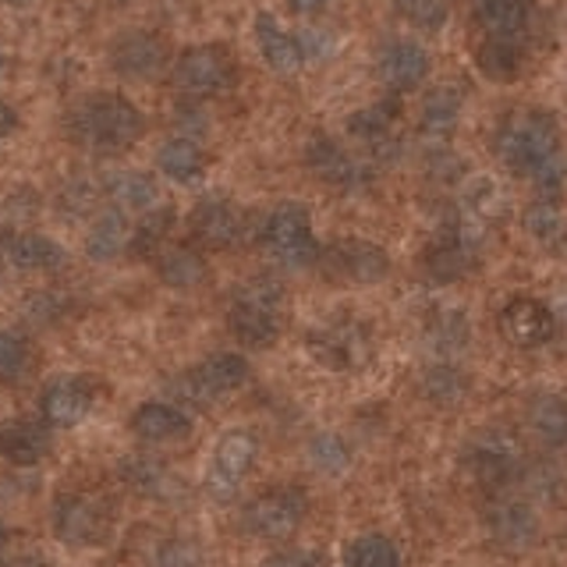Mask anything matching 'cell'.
Instances as JSON below:
<instances>
[{"label": "cell", "instance_id": "obj_6", "mask_svg": "<svg viewBox=\"0 0 567 567\" xmlns=\"http://www.w3.org/2000/svg\"><path fill=\"white\" fill-rule=\"evenodd\" d=\"M53 536L75 549L103 546L114 536V507L96 493H64L53 504Z\"/></svg>", "mask_w": 567, "mask_h": 567}, {"label": "cell", "instance_id": "obj_3", "mask_svg": "<svg viewBox=\"0 0 567 567\" xmlns=\"http://www.w3.org/2000/svg\"><path fill=\"white\" fill-rule=\"evenodd\" d=\"M284 323V288L274 277H252L235 288L227 306V330L241 348H270Z\"/></svg>", "mask_w": 567, "mask_h": 567}, {"label": "cell", "instance_id": "obj_20", "mask_svg": "<svg viewBox=\"0 0 567 567\" xmlns=\"http://www.w3.org/2000/svg\"><path fill=\"white\" fill-rule=\"evenodd\" d=\"M192 235L199 245L217 248V252L235 248L245 235L241 209L230 199H224V195H209V199H203L192 213Z\"/></svg>", "mask_w": 567, "mask_h": 567}, {"label": "cell", "instance_id": "obj_32", "mask_svg": "<svg viewBox=\"0 0 567 567\" xmlns=\"http://www.w3.org/2000/svg\"><path fill=\"white\" fill-rule=\"evenodd\" d=\"M486 525L501 543L507 546H522L532 539L536 532V522H532V511L522 501H511V496H496L486 511Z\"/></svg>", "mask_w": 567, "mask_h": 567}, {"label": "cell", "instance_id": "obj_26", "mask_svg": "<svg viewBox=\"0 0 567 567\" xmlns=\"http://www.w3.org/2000/svg\"><path fill=\"white\" fill-rule=\"evenodd\" d=\"M461 111H465V89H461V85L443 82V85L430 89V96L422 100V114H419L422 135L447 138L457 128Z\"/></svg>", "mask_w": 567, "mask_h": 567}, {"label": "cell", "instance_id": "obj_4", "mask_svg": "<svg viewBox=\"0 0 567 567\" xmlns=\"http://www.w3.org/2000/svg\"><path fill=\"white\" fill-rule=\"evenodd\" d=\"M259 245L284 270H301L319 259V241L312 230V213L301 203H280L266 213L259 227Z\"/></svg>", "mask_w": 567, "mask_h": 567}, {"label": "cell", "instance_id": "obj_39", "mask_svg": "<svg viewBox=\"0 0 567 567\" xmlns=\"http://www.w3.org/2000/svg\"><path fill=\"white\" fill-rule=\"evenodd\" d=\"M394 8L408 25L422 32H440L451 18L447 0H394Z\"/></svg>", "mask_w": 567, "mask_h": 567}, {"label": "cell", "instance_id": "obj_28", "mask_svg": "<svg viewBox=\"0 0 567 567\" xmlns=\"http://www.w3.org/2000/svg\"><path fill=\"white\" fill-rule=\"evenodd\" d=\"M525 419H528L532 436H536L543 447L549 451L567 447V398L549 394V390L546 394H536L528 401Z\"/></svg>", "mask_w": 567, "mask_h": 567}, {"label": "cell", "instance_id": "obj_48", "mask_svg": "<svg viewBox=\"0 0 567 567\" xmlns=\"http://www.w3.org/2000/svg\"><path fill=\"white\" fill-rule=\"evenodd\" d=\"M8 248H11V235H8V230H0V262L8 259Z\"/></svg>", "mask_w": 567, "mask_h": 567}, {"label": "cell", "instance_id": "obj_8", "mask_svg": "<svg viewBox=\"0 0 567 567\" xmlns=\"http://www.w3.org/2000/svg\"><path fill=\"white\" fill-rule=\"evenodd\" d=\"M248 383V362L235 351H220V354H209L199 365L185 369L182 377L174 380V394L182 401L192 404H213L227 394H235Z\"/></svg>", "mask_w": 567, "mask_h": 567}, {"label": "cell", "instance_id": "obj_13", "mask_svg": "<svg viewBox=\"0 0 567 567\" xmlns=\"http://www.w3.org/2000/svg\"><path fill=\"white\" fill-rule=\"evenodd\" d=\"M496 330H501L504 344L518 351H536L557 337V316L549 306H543L539 298L518 295L501 309V316H496Z\"/></svg>", "mask_w": 567, "mask_h": 567}, {"label": "cell", "instance_id": "obj_38", "mask_svg": "<svg viewBox=\"0 0 567 567\" xmlns=\"http://www.w3.org/2000/svg\"><path fill=\"white\" fill-rule=\"evenodd\" d=\"M32 369L29 337L14 330H0V383H18Z\"/></svg>", "mask_w": 567, "mask_h": 567}, {"label": "cell", "instance_id": "obj_42", "mask_svg": "<svg viewBox=\"0 0 567 567\" xmlns=\"http://www.w3.org/2000/svg\"><path fill=\"white\" fill-rule=\"evenodd\" d=\"M312 457H316V465L327 468V472H341L348 465V451L337 436H319L312 443Z\"/></svg>", "mask_w": 567, "mask_h": 567}, {"label": "cell", "instance_id": "obj_27", "mask_svg": "<svg viewBox=\"0 0 567 567\" xmlns=\"http://www.w3.org/2000/svg\"><path fill=\"white\" fill-rule=\"evenodd\" d=\"M156 167L164 171V177H171L174 185H199L206 177L209 159L199 142L177 135V138L164 142V150L156 153Z\"/></svg>", "mask_w": 567, "mask_h": 567}, {"label": "cell", "instance_id": "obj_37", "mask_svg": "<svg viewBox=\"0 0 567 567\" xmlns=\"http://www.w3.org/2000/svg\"><path fill=\"white\" fill-rule=\"evenodd\" d=\"M525 64V43L522 40H486L478 50V68L489 79H514Z\"/></svg>", "mask_w": 567, "mask_h": 567}, {"label": "cell", "instance_id": "obj_18", "mask_svg": "<svg viewBox=\"0 0 567 567\" xmlns=\"http://www.w3.org/2000/svg\"><path fill=\"white\" fill-rule=\"evenodd\" d=\"M96 380L93 377H58L43 386V419L53 430H71L89 419V412L96 408Z\"/></svg>", "mask_w": 567, "mask_h": 567}, {"label": "cell", "instance_id": "obj_29", "mask_svg": "<svg viewBox=\"0 0 567 567\" xmlns=\"http://www.w3.org/2000/svg\"><path fill=\"white\" fill-rule=\"evenodd\" d=\"M106 195L114 199V209L150 213L159 206V185L146 171H117L106 177Z\"/></svg>", "mask_w": 567, "mask_h": 567}, {"label": "cell", "instance_id": "obj_12", "mask_svg": "<svg viewBox=\"0 0 567 567\" xmlns=\"http://www.w3.org/2000/svg\"><path fill=\"white\" fill-rule=\"evenodd\" d=\"M106 64H111L114 75L128 82L156 79L167 64V43L153 29H124L106 47Z\"/></svg>", "mask_w": 567, "mask_h": 567}, {"label": "cell", "instance_id": "obj_23", "mask_svg": "<svg viewBox=\"0 0 567 567\" xmlns=\"http://www.w3.org/2000/svg\"><path fill=\"white\" fill-rule=\"evenodd\" d=\"M50 454V425L32 419L0 422V457L18 468H35Z\"/></svg>", "mask_w": 567, "mask_h": 567}, {"label": "cell", "instance_id": "obj_40", "mask_svg": "<svg viewBox=\"0 0 567 567\" xmlns=\"http://www.w3.org/2000/svg\"><path fill=\"white\" fill-rule=\"evenodd\" d=\"M425 394L440 404H451L465 394V377H461V369L454 365H433L425 372Z\"/></svg>", "mask_w": 567, "mask_h": 567}, {"label": "cell", "instance_id": "obj_25", "mask_svg": "<svg viewBox=\"0 0 567 567\" xmlns=\"http://www.w3.org/2000/svg\"><path fill=\"white\" fill-rule=\"evenodd\" d=\"M132 433L146 443H177L192 433V415L177 404L146 401L132 415Z\"/></svg>", "mask_w": 567, "mask_h": 567}, {"label": "cell", "instance_id": "obj_16", "mask_svg": "<svg viewBox=\"0 0 567 567\" xmlns=\"http://www.w3.org/2000/svg\"><path fill=\"white\" fill-rule=\"evenodd\" d=\"M306 167L319 177L323 185L337 192H362L372 182V171L359 156L348 153L341 142L330 135H312L306 146Z\"/></svg>", "mask_w": 567, "mask_h": 567}, {"label": "cell", "instance_id": "obj_17", "mask_svg": "<svg viewBox=\"0 0 567 567\" xmlns=\"http://www.w3.org/2000/svg\"><path fill=\"white\" fill-rule=\"evenodd\" d=\"M430 71H433L430 50L419 40H408V35L383 43L377 53V75L390 93H412V89H419L430 79Z\"/></svg>", "mask_w": 567, "mask_h": 567}, {"label": "cell", "instance_id": "obj_30", "mask_svg": "<svg viewBox=\"0 0 567 567\" xmlns=\"http://www.w3.org/2000/svg\"><path fill=\"white\" fill-rule=\"evenodd\" d=\"M128 235L132 230H128V220H124V213L114 206L103 209L85 235V256L96 259V262H111L124 252V248H128Z\"/></svg>", "mask_w": 567, "mask_h": 567}, {"label": "cell", "instance_id": "obj_35", "mask_svg": "<svg viewBox=\"0 0 567 567\" xmlns=\"http://www.w3.org/2000/svg\"><path fill=\"white\" fill-rule=\"evenodd\" d=\"M174 227V209L171 206H156L150 213H142L138 227L128 235V248L124 252L135 256V259H156L164 252V241Z\"/></svg>", "mask_w": 567, "mask_h": 567}, {"label": "cell", "instance_id": "obj_33", "mask_svg": "<svg viewBox=\"0 0 567 567\" xmlns=\"http://www.w3.org/2000/svg\"><path fill=\"white\" fill-rule=\"evenodd\" d=\"M156 270H159V280L174 291H192V288H199V284H206V277H209L206 259L195 252V248H171V252H159Z\"/></svg>", "mask_w": 567, "mask_h": 567}, {"label": "cell", "instance_id": "obj_34", "mask_svg": "<svg viewBox=\"0 0 567 567\" xmlns=\"http://www.w3.org/2000/svg\"><path fill=\"white\" fill-rule=\"evenodd\" d=\"M525 230L528 238L543 245V248H560L567 241V217L557 199H546V195H539L536 203H528L525 209Z\"/></svg>", "mask_w": 567, "mask_h": 567}, {"label": "cell", "instance_id": "obj_11", "mask_svg": "<svg viewBox=\"0 0 567 567\" xmlns=\"http://www.w3.org/2000/svg\"><path fill=\"white\" fill-rule=\"evenodd\" d=\"M256 454H259V440L248 433V430H230L217 451H213V461L206 468V493L209 501L217 504H230L238 496L245 475L252 472L256 465Z\"/></svg>", "mask_w": 567, "mask_h": 567}, {"label": "cell", "instance_id": "obj_22", "mask_svg": "<svg viewBox=\"0 0 567 567\" xmlns=\"http://www.w3.org/2000/svg\"><path fill=\"white\" fill-rule=\"evenodd\" d=\"M398 121H401V103L394 96H386V100L362 106V111H354L348 117V135L383 156L386 150L398 146V135H394Z\"/></svg>", "mask_w": 567, "mask_h": 567}, {"label": "cell", "instance_id": "obj_31", "mask_svg": "<svg viewBox=\"0 0 567 567\" xmlns=\"http://www.w3.org/2000/svg\"><path fill=\"white\" fill-rule=\"evenodd\" d=\"M8 259L25 274H50L68 262V252L47 235H18V238H11Z\"/></svg>", "mask_w": 567, "mask_h": 567}, {"label": "cell", "instance_id": "obj_9", "mask_svg": "<svg viewBox=\"0 0 567 567\" xmlns=\"http://www.w3.org/2000/svg\"><path fill=\"white\" fill-rule=\"evenodd\" d=\"M309 351L333 372H354L372 359V333L359 319L333 316L309 333Z\"/></svg>", "mask_w": 567, "mask_h": 567}, {"label": "cell", "instance_id": "obj_51", "mask_svg": "<svg viewBox=\"0 0 567 567\" xmlns=\"http://www.w3.org/2000/svg\"><path fill=\"white\" fill-rule=\"evenodd\" d=\"M0 75H4V53H0Z\"/></svg>", "mask_w": 567, "mask_h": 567}, {"label": "cell", "instance_id": "obj_36", "mask_svg": "<svg viewBox=\"0 0 567 567\" xmlns=\"http://www.w3.org/2000/svg\"><path fill=\"white\" fill-rule=\"evenodd\" d=\"M344 567H401V549L394 539L380 536V532H369V536L348 543Z\"/></svg>", "mask_w": 567, "mask_h": 567}, {"label": "cell", "instance_id": "obj_47", "mask_svg": "<svg viewBox=\"0 0 567 567\" xmlns=\"http://www.w3.org/2000/svg\"><path fill=\"white\" fill-rule=\"evenodd\" d=\"M0 567H50L43 557H14V560H0Z\"/></svg>", "mask_w": 567, "mask_h": 567}, {"label": "cell", "instance_id": "obj_49", "mask_svg": "<svg viewBox=\"0 0 567 567\" xmlns=\"http://www.w3.org/2000/svg\"><path fill=\"white\" fill-rule=\"evenodd\" d=\"M8 543H11L8 528H0V560H4V554H8Z\"/></svg>", "mask_w": 567, "mask_h": 567}, {"label": "cell", "instance_id": "obj_21", "mask_svg": "<svg viewBox=\"0 0 567 567\" xmlns=\"http://www.w3.org/2000/svg\"><path fill=\"white\" fill-rule=\"evenodd\" d=\"M256 47L266 68L277 71V75H295V71H301L309 61L306 43H301L291 29H284L270 11L256 14Z\"/></svg>", "mask_w": 567, "mask_h": 567}, {"label": "cell", "instance_id": "obj_14", "mask_svg": "<svg viewBox=\"0 0 567 567\" xmlns=\"http://www.w3.org/2000/svg\"><path fill=\"white\" fill-rule=\"evenodd\" d=\"M465 465L475 475L478 486L501 493L522 468V443L507 436L504 430H486L483 436L472 440L465 454Z\"/></svg>", "mask_w": 567, "mask_h": 567}, {"label": "cell", "instance_id": "obj_50", "mask_svg": "<svg viewBox=\"0 0 567 567\" xmlns=\"http://www.w3.org/2000/svg\"><path fill=\"white\" fill-rule=\"evenodd\" d=\"M4 4H11V8H25V4H32V0H4Z\"/></svg>", "mask_w": 567, "mask_h": 567}, {"label": "cell", "instance_id": "obj_5", "mask_svg": "<svg viewBox=\"0 0 567 567\" xmlns=\"http://www.w3.org/2000/svg\"><path fill=\"white\" fill-rule=\"evenodd\" d=\"M171 82L182 89L185 96H224L238 85V61L230 47L224 43H199L188 47L174 58Z\"/></svg>", "mask_w": 567, "mask_h": 567}, {"label": "cell", "instance_id": "obj_52", "mask_svg": "<svg viewBox=\"0 0 567 567\" xmlns=\"http://www.w3.org/2000/svg\"><path fill=\"white\" fill-rule=\"evenodd\" d=\"M117 4H124V0H117Z\"/></svg>", "mask_w": 567, "mask_h": 567}, {"label": "cell", "instance_id": "obj_24", "mask_svg": "<svg viewBox=\"0 0 567 567\" xmlns=\"http://www.w3.org/2000/svg\"><path fill=\"white\" fill-rule=\"evenodd\" d=\"M536 0H475V25L486 40H525Z\"/></svg>", "mask_w": 567, "mask_h": 567}, {"label": "cell", "instance_id": "obj_41", "mask_svg": "<svg viewBox=\"0 0 567 567\" xmlns=\"http://www.w3.org/2000/svg\"><path fill=\"white\" fill-rule=\"evenodd\" d=\"M153 567H203V554H199V546L188 539H167V543H159Z\"/></svg>", "mask_w": 567, "mask_h": 567}, {"label": "cell", "instance_id": "obj_1", "mask_svg": "<svg viewBox=\"0 0 567 567\" xmlns=\"http://www.w3.org/2000/svg\"><path fill=\"white\" fill-rule=\"evenodd\" d=\"M493 150L511 174L528 177L546 199H557L564 192L567 159L560 150V128L549 111L507 114L493 135Z\"/></svg>", "mask_w": 567, "mask_h": 567}, {"label": "cell", "instance_id": "obj_45", "mask_svg": "<svg viewBox=\"0 0 567 567\" xmlns=\"http://www.w3.org/2000/svg\"><path fill=\"white\" fill-rule=\"evenodd\" d=\"M14 128H18V114H14V106L0 100V138H8Z\"/></svg>", "mask_w": 567, "mask_h": 567}, {"label": "cell", "instance_id": "obj_2", "mask_svg": "<svg viewBox=\"0 0 567 567\" xmlns=\"http://www.w3.org/2000/svg\"><path fill=\"white\" fill-rule=\"evenodd\" d=\"M68 135L96 156H117L146 135V114L121 93H89L68 111Z\"/></svg>", "mask_w": 567, "mask_h": 567}, {"label": "cell", "instance_id": "obj_43", "mask_svg": "<svg viewBox=\"0 0 567 567\" xmlns=\"http://www.w3.org/2000/svg\"><path fill=\"white\" fill-rule=\"evenodd\" d=\"M93 195H96L93 185H89V182H75V185H68V188H64L61 206H64L68 213H85L89 206H93Z\"/></svg>", "mask_w": 567, "mask_h": 567}, {"label": "cell", "instance_id": "obj_46", "mask_svg": "<svg viewBox=\"0 0 567 567\" xmlns=\"http://www.w3.org/2000/svg\"><path fill=\"white\" fill-rule=\"evenodd\" d=\"M330 0H288V8L295 11V14H316L319 8H327Z\"/></svg>", "mask_w": 567, "mask_h": 567}, {"label": "cell", "instance_id": "obj_7", "mask_svg": "<svg viewBox=\"0 0 567 567\" xmlns=\"http://www.w3.org/2000/svg\"><path fill=\"white\" fill-rule=\"evenodd\" d=\"M309 514L306 493L295 486H280V489H266L259 493L252 504L245 507L241 525L248 536L266 539V543H288L295 532L301 528Z\"/></svg>", "mask_w": 567, "mask_h": 567}, {"label": "cell", "instance_id": "obj_19", "mask_svg": "<svg viewBox=\"0 0 567 567\" xmlns=\"http://www.w3.org/2000/svg\"><path fill=\"white\" fill-rule=\"evenodd\" d=\"M117 478L132 493L146 496V501H159V504H174L185 496V483L171 465H164L159 457L150 454H128L117 465Z\"/></svg>", "mask_w": 567, "mask_h": 567}, {"label": "cell", "instance_id": "obj_15", "mask_svg": "<svg viewBox=\"0 0 567 567\" xmlns=\"http://www.w3.org/2000/svg\"><path fill=\"white\" fill-rule=\"evenodd\" d=\"M316 262H323L327 277L348 284H380L390 274V256L365 238H341L330 248H319Z\"/></svg>", "mask_w": 567, "mask_h": 567}, {"label": "cell", "instance_id": "obj_10", "mask_svg": "<svg viewBox=\"0 0 567 567\" xmlns=\"http://www.w3.org/2000/svg\"><path fill=\"white\" fill-rule=\"evenodd\" d=\"M475 259H478V235L468 220L454 217L436 230L430 245H425L422 266L436 284H454L475 270Z\"/></svg>", "mask_w": 567, "mask_h": 567}, {"label": "cell", "instance_id": "obj_44", "mask_svg": "<svg viewBox=\"0 0 567 567\" xmlns=\"http://www.w3.org/2000/svg\"><path fill=\"white\" fill-rule=\"evenodd\" d=\"M262 567H316V554H309V549H277L262 560Z\"/></svg>", "mask_w": 567, "mask_h": 567}]
</instances>
